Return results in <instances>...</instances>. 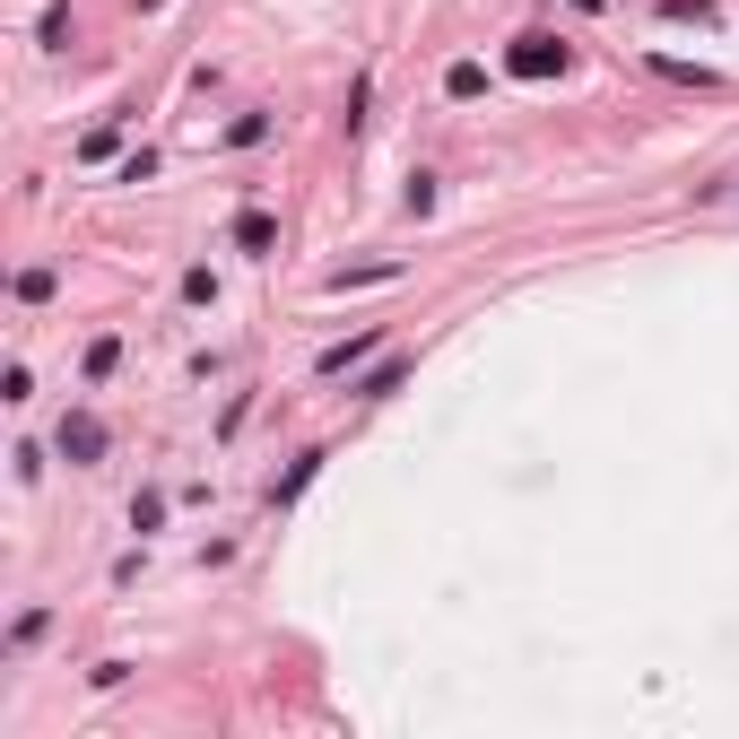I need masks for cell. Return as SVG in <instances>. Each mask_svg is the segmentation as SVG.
Returning a JSON list of instances; mask_svg holds the SVG:
<instances>
[{"instance_id":"cell-1","label":"cell","mask_w":739,"mask_h":739,"mask_svg":"<svg viewBox=\"0 0 739 739\" xmlns=\"http://www.w3.org/2000/svg\"><path fill=\"white\" fill-rule=\"evenodd\" d=\"M61 453H70L79 470H88V462H105V427H96L88 409H70V418H61Z\"/></svg>"},{"instance_id":"cell-2","label":"cell","mask_w":739,"mask_h":739,"mask_svg":"<svg viewBox=\"0 0 739 739\" xmlns=\"http://www.w3.org/2000/svg\"><path fill=\"white\" fill-rule=\"evenodd\" d=\"M504 61H513L522 79H548V70H566V44H548V35H522V44L504 53Z\"/></svg>"},{"instance_id":"cell-3","label":"cell","mask_w":739,"mask_h":739,"mask_svg":"<svg viewBox=\"0 0 739 739\" xmlns=\"http://www.w3.org/2000/svg\"><path fill=\"white\" fill-rule=\"evenodd\" d=\"M374 349H383V331H357V340H340V349H322V357H314V374L331 383V374H349L357 357H374Z\"/></svg>"},{"instance_id":"cell-4","label":"cell","mask_w":739,"mask_h":739,"mask_svg":"<svg viewBox=\"0 0 739 739\" xmlns=\"http://www.w3.org/2000/svg\"><path fill=\"white\" fill-rule=\"evenodd\" d=\"M322 462H331V453H296V470H287V479L270 488V504H296V496L314 488V470H322Z\"/></svg>"},{"instance_id":"cell-5","label":"cell","mask_w":739,"mask_h":739,"mask_svg":"<svg viewBox=\"0 0 739 739\" xmlns=\"http://www.w3.org/2000/svg\"><path fill=\"white\" fill-rule=\"evenodd\" d=\"M236 245H245V252H270V245H278V227H270L261 209H245V218H236Z\"/></svg>"},{"instance_id":"cell-6","label":"cell","mask_w":739,"mask_h":739,"mask_svg":"<svg viewBox=\"0 0 739 739\" xmlns=\"http://www.w3.org/2000/svg\"><path fill=\"white\" fill-rule=\"evenodd\" d=\"M479 88H488V70H479V61H453V70H444V96H462V105H470Z\"/></svg>"},{"instance_id":"cell-7","label":"cell","mask_w":739,"mask_h":739,"mask_svg":"<svg viewBox=\"0 0 739 739\" xmlns=\"http://www.w3.org/2000/svg\"><path fill=\"white\" fill-rule=\"evenodd\" d=\"M400 374H409L400 357H391V366H374L366 383H357V400H391V391H400Z\"/></svg>"},{"instance_id":"cell-8","label":"cell","mask_w":739,"mask_h":739,"mask_svg":"<svg viewBox=\"0 0 739 739\" xmlns=\"http://www.w3.org/2000/svg\"><path fill=\"white\" fill-rule=\"evenodd\" d=\"M114 357H123V340H96V349H88V383H105V374H114Z\"/></svg>"}]
</instances>
